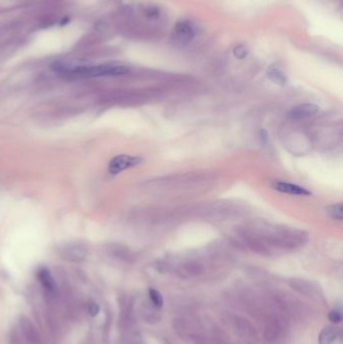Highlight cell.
Masks as SVG:
<instances>
[{
	"instance_id": "obj_1",
	"label": "cell",
	"mask_w": 343,
	"mask_h": 344,
	"mask_svg": "<svg viewBox=\"0 0 343 344\" xmlns=\"http://www.w3.org/2000/svg\"><path fill=\"white\" fill-rule=\"evenodd\" d=\"M56 73L73 79H89L101 77H116L128 73V69L119 64H99L91 66L86 63H77L71 61L56 62L53 67Z\"/></svg>"
},
{
	"instance_id": "obj_2",
	"label": "cell",
	"mask_w": 343,
	"mask_h": 344,
	"mask_svg": "<svg viewBox=\"0 0 343 344\" xmlns=\"http://www.w3.org/2000/svg\"><path fill=\"white\" fill-rule=\"evenodd\" d=\"M141 162H142V158L137 156H131L127 154L117 155L114 158H112V160L110 161L108 166V171L110 174L117 175L127 169L139 165Z\"/></svg>"
},
{
	"instance_id": "obj_3",
	"label": "cell",
	"mask_w": 343,
	"mask_h": 344,
	"mask_svg": "<svg viewBox=\"0 0 343 344\" xmlns=\"http://www.w3.org/2000/svg\"><path fill=\"white\" fill-rule=\"evenodd\" d=\"M195 36V29L191 24L187 23V21H181V23H177L173 32H172V38L177 44L185 45L188 44L189 41L192 40Z\"/></svg>"
},
{
	"instance_id": "obj_4",
	"label": "cell",
	"mask_w": 343,
	"mask_h": 344,
	"mask_svg": "<svg viewBox=\"0 0 343 344\" xmlns=\"http://www.w3.org/2000/svg\"><path fill=\"white\" fill-rule=\"evenodd\" d=\"M319 112V106L316 104H301L298 105L289 112V117L293 120H303L315 116Z\"/></svg>"
},
{
	"instance_id": "obj_5",
	"label": "cell",
	"mask_w": 343,
	"mask_h": 344,
	"mask_svg": "<svg viewBox=\"0 0 343 344\" xmlns=\"http://www.w3.org/2000/svg\"><path fill=\"white\" fill-rule=\"evenodd\" d=\"M274 189L277 191H280L283 193H287V195H292V196H300V197H309L311 196V192L297 184L289 183V182H283V181H278L275 182L273 185Z\"/></svg>"
},
{
	"instance_id": "obj_6",
	"label": "cell",
	"mask_w": 343,
	"mask_h": 344,
	"mask_svg": "<svg viewBox=\"0 0 343 344\" xmlns=\"http://www.w3.org/2000/svg\"><path fill=\"white\" fill-rule=\"evenodd\" d=\"M318 340L319 344H342V335L338 329L327 327L321 331Z\"/></svg>"
},
{
	"instance_id": "obj_7",
	"label": "cell",
	"mask_w": 343,
	"mask_h": 344,
	"mask_svg": "<svg viewBox=\"0 0 343 344\" xmlns=\"http://www.w3.org/2000/svg\"><path fill=\"white\" fill-rule=\"evenodd\" d=\"M268 77L269 79L279 86H285L287 84V77L281 68L277 64H272L268 69Z\"/></svg>"
},
{
	"instance_id": "obj_8",
	"label": "cell",
	"mask_w": 343,
	"mask_h": 344,
	"mask_svg": "<svg viewBox=\"0 0 343 344\" xmlns=\"http://www.w3.org/2000/svg\"><path fill=\"white\" fill-rule=\"evenodd\" d=\"M37 277L39 279L40 283L42 284V286H44L47 290L54 291L56 289V284L54 282V279L52 278V276L48 270H46V269L39 270Z\"/></svg>"
},
{
	"instance_id": "obj_9",
	"label": "cell",
	"mask_w": 343,
	"mask_h": 344,
	"mask_svg": "<svg viewBox=\"0 0 343 344\" xmlns=\"http://www.w3.org/2000/svg\"><path fill=\"white\" fill-rule=\"evenodd\" d=\"M326 213L335 221H342L343 219V206L342 203H337L330 205L326 208Z\"/></svg>"
},
{
	"instance_id": "obj_10",
	"label": "cell",
	"mask_w": 343,
	"mask_h": 344,
	"mask_svg": "<svg viewBox=\"0 0 343 344\" xmlns=\"http://www.w3.org/2000/svg\"><path fill=\"white\" fill-rule=\"evenodd\" d=\"M149 297L151 299L152 303L154 304L155 307L161 308L163 306V298L161 294L155 289H149Z\"/></svg>"
},
{
	"instance_id": "obj_11",
	"label": "cell",
	"mask_w": 343,
	"mask_h": 344,
	"mask_svg": "<svg viewBox=\"0 0 343 344\" xmlns=\"http://www.w3.org/2000/svg\"><path fill=\"white\" fill-rule=\"evenodd\" d=\"M248 54L247 48L243 45H239L233 49V56L237 58H244Z\"/></svg>"
},
{
	"instance_id": "obj_12",
	"label": "cell",
	"mask_w": 343,
	"mask_h": 344,
	"mask_svg": "<svg viewBox=\"0 0 343 344\" xmlns=\"http://www.w3.org/2000/svg\"><path fill=\"white\" fill-rule=\"evenodd\" d=\"M329 320L331 322H333V323H339V322L342 321V315L339 311L337 310H332L330 313H329Z\"/></svg>"
},
{
	"instance_id": "obj_13",
	"label": "cell",
	"mask_w": 343,
	"mask_h": 344,
	"mask_svg": "<svg viewBox=\"0 0 343 344\" xmlns=\"http://www.w3.org/2000/svg\"><path fill=\"white\" fill-rule=\"evenodd\" d=\"M88 312L92 316H96L99 313V306L96 303H90L88 305Z\"/></svg>"
},
{
	"instance_id": "obj_14",
	"label": "cell",
	"mask_w": 343,
	"mask_h": 344,
	"mask_svg": "<svg viewBox=\"0 0 343 344\" xmlns=\"http://www.w3.org/2000/svg\"><path fill=\"white\" fill-rule=\"evenodd\" d=\"M260 139H261L262 143H264V144L267 143V141H268V133H267L266 130H262L260 132Z\"/></svg>"
},
{
	"instance_id": "obj_15",
	"label": "cell",
	"mask_w": 343,
	"mask_h": 344,
	"mask_svg": "<svg viewBox=\"0 0 343 344\" xmlns=\"http://www.w3.org/2000/svg\"><path fill=\"white\" fill-rule=\"evenodd\" d=\"M148 14L150 15V16H154V17H157V16H159V11L157 10V8H151V9H149V12H148Z\"/></svg>"
}]
</instances>
